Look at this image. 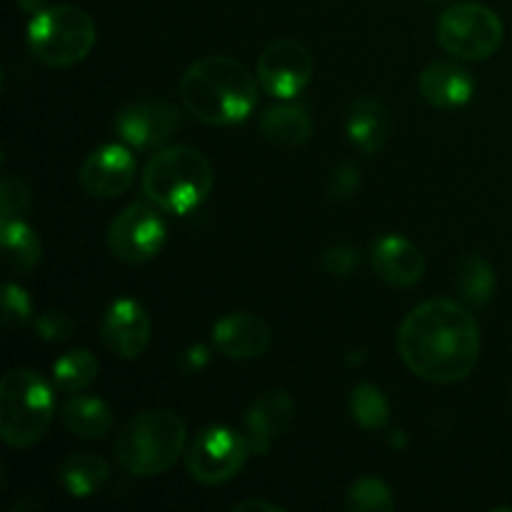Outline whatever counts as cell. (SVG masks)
<instances>
[{"label": "cell", "instance_id": "1", "mask_svg": "<svg viewBox=\"0 0 512 512\" xmlns=\"http://www.w3.org/2000/svg\"><path fill=\"white\" fill-rule=\"evenodd\" d=\"M405 368L420 380L453 385L480 360V325L470 310L448 298H430L405 315L398 330Z\"/></svg>", "mask_w": 512, "mask_h": 512}, {"label": "cell", "instance_id": "2", "mask_svg": "<svg viewBox=\"0 0 512 512\" xmlns=\"http://www.w3.org/2000/svg\"><path fill=\"white\" fill-rule=\"evenodd\" d=\"M180 100L193 118L215 128L248 120L260 100L258 75L228 55H205L180 78Z\"/></svg>", "mask_w": 512, "mask_h": 512}, {"label": "cell", "instance_id": "3", "mask_svg": "<svg viewBox=\"0 0 512 512\" xmlns=\"http://www.w3.org/2000/svg\"><path fill=\"white\" fill-rule=\"evenodd\" d=\"M188 428L170 408H150L135 413L120 428L115 440V460L135 478H155L173 468L185 453Z\"/></svg>", "mask_w": 512, "mask_h": 512}, {"label": "cell", "instance_id": "4", "mask_svg": "<svg viewBox=\"0 0 512 512\" xmlns=\"http://www.w3.org/2000/svg\"><path fill=\"white\" fill-rule=\"evenodd\" d=\"M213 185V165L190 145L160 148L143 168L145 198L170 215L193 213L208 200Z\"/></svg>", "mask_w": 512, "mask_h": 512}, {"label": "cell", "instance_id": "5", "mask_svg": "<svg viewBox=\"0 0 512 512\" xmlns=\"http://www.w3.org/2000/svg\"><path fill=\"white\" fill-rule=\"evenodd\" d=\"M55 418V393L43 375L15 368L0 380V438L8 448L25 450L45 438Z\"/></svg>", "mask_w": 512, "mask_h": 512}, {"label": "cell", "instance_id": "6", "mask_svg": "<svg viewBox=\"0 0 512 512\" xmlns=\"http://www.w3.org/2000/svg\"><path fill=\"white\" fill-rule=\"evenodd\" d=\"M98 40L95 20L78 5H53L33 15L28 48L48 68H70L90 55Z\"/></svg>", "mask_w": 512, "mask_h": 512}, {"label": "cell", "instance_id": "7", "mask_svg": "<svg viewBox=\"0 0 512 512\" xmlns=\"http://www.w3.org/2000/svg\"><path fill=\"white\" fill-rule=\"evenodd\" d=\"M438 43L460 60H485L503 45L505 28L495 10L483 3H455L438 18Z\"/></svg>", "mask_w": 512, "mask_h": 512}, {"label": "cell", "instance_id": "8", "mask_svg": "<svg viewBox=\"0 0 512 512\" xmlns=\"http://www.w3.org/2000/svg\"><path fill=\"white\" fill-rule=\"evenodd\" d=\"M248 440L233 428L210 425L200 430L185 453V468L200 485H223L233 480L248 463Z\"/></svg>", "mask_w": 512, "mask_h": 512}, {"label": "cell", "instance_id": "9", "mask_svg": "<svg viewBox=\"0 0 512 512\" xmlns=\"http://www.w3.org/2000/svg\"><path fill=\"white\" fill-rule=\"evenodd\" d=\"M153 203H130L110 223L105 243L118 263L143 265L153 260L165 245V220Z\"/></svg>", "mask_w": 512, "mask_h": 512}, {"label": "cell", "instance_id": "10", "mask_svg": "<svg viewBox=\"0 0 512 512\" xmlns=\"http://www.w3.org/2000/svg\"><path fill=\"white\" fill-rule=\"evenodd\" d=\"M120 143L133 150H160L180 133L183 115L168 100H130L113 120Z\"/></svg>", "mask_w": 512, "mask_h": 512}, {"label": "cell", "instance_id": "11", "mask_svg": "<svg viewBox=\"0 0 512 512\" xmlns=\"http://www.w3.org/2000/svg\"><path fill=\"white\" fill-rule=\"evenodd\" d=\"M313 70L315 58L308 45L293 38H280L260 53L255 75H258L260 88L268 95L293 100L308 88Z\"/></svg>", "mask_w": 512, "mask_h": 512}, {"label": "cell", "instance_id": "12", "mask_svg": "<svg viewBox=\"0 0 512 512\" xmlns=\"http://www.w3.org/2000/svg\"><path fill=\"white\" fill-rule=\"evenodd\" d=\"M138 178V160L125 143H105L80 165V188L93 198H120Z\"/></svg>", "mask_w": 512, "mask_h": 512}, {"label": "cell", "instance_id": "13", "mask_svg": "<svg viewBox=\"0 0 512 512\" xmlns=\"http://www.w3.org/2000/svg\"><path fill=\"white\" fill-rule=\"evenodd\" d=\"M153 335L148 313L133 298H118L103 315L100 340L113 355L123 360H135L145 353Z\"/></svg>", "mask_w": 512, "mask_h": 512}, {"label": "cell", "instance_id": "14", "mask_svg": "<svg viewBox=\"0 0 512 512\" xmlns=\"http://www.w3.org/2000/svg\"><path fill=\"white\" fill-rule=\"evenodd\" d=\"M295 420V400L285 390L260 395L245 413V440L253 455H268L275 438L288 433Z\"/></svg>", "mask_w": 512, "mask_h": 512}, {"label": "cell", "instance_id": "15", "mask_svg": "<svg viewBox=\"0 0 512 512\" xmlns=\"http://www.w3.org/2000/svg\"><path fill=\"white\" fill-rule=\"evenodd\" d=\"M213 343L225 358L253 360L270 350V325L255 313H230L213 325Z\"/></svg>", "mask_w": 512, "mask_h": 512}, {"label": "cell", "instance_id": "16", "mask_svg": "<svg viewBox=\"0 0 512 512\" xmlns=\"http://www.w3.org/2000/svg\"><path fill=\"white\" fill-rule=\"evenodd\" d=\"M370 263L375 275L390 288H413L423 280L425 258L418 245L403 235H383L373 243Z\"/></svg>", "mask_w": 512, "mask_h": 512}, {"label": "cell", "instance_id": "17", "mask_svg": "<svg viewBox=\"0 0 512 512\" xmlns=\"http://www.w3.org/2000/svg\"><path fill=\"white\" fill-rule=\"evenodd\" d=\"M420 95L428 105L440 110L463 108L475 95V78L468 68L448 60H435L425 65L418 80Z\"/></svg>", "mask_w": 512, "mask_h": 512}, {"label": "cell", "instance_id": "18", "mask_svg": "<svg viewBox=\"0 0 512 512\" xmlns=\"http://www.w3.org/2000/svg\"><path fill=\"white\" fill-rule=\"evenodd\" d=\"M258 128L268 143L278 148L293 150L308 143L313 138V115L300 103H275L263 108L258 120Z\"/></svg>", "mask_w": 512, "mask_h": 512}, {"label": "cell", "instance_id": "19", "mask_svg": "<svg viewBox=\"0 0 512 512\" xmlns=\"http://www.w3.org/2000/svg\"><path fill=\"white\" fill-rule=\"evenodd\" d=\"M345 133L350 143L363 153H378L390 138V115L385 105L375 98L353 100L345 118Z\"/></svg>", "mask_w": 512, "mask_h": 512}, {"label": "cell", "instance_id": "20", "mask_svg": "<svg viewBox=\"0 0 512 512\" xmlns=\"http://www.w3.org/2000/svg\"><path fill=\"white\" fill-rule=\"evenodd\" d=\"M65 428L80 440H100L113 428V410L95 395H73L60 410Z\"/></svg>", "mask_w": 512, "mask_h": 512}, {"label": "cell", "instance_id": "21", "mask_svg": "<svg viewBox=\"0 0 512 512\" xmlns=\"http://www.w3.org/2000/svg\"><path fill=\"white\" fill-rule=\"evenodd\" d=\"M0 243H3L5 265L15 275L33 273L43 258V240L23 218L0 223Z\"/></svg>", "mask_w": 512, "mask_h": 512}, {"label": "cell", "instance_id": "22", "mask_svg": "<svg viewBox=\"0 0 512 512\" xmlns=\"http://www.w3.org/2000/svg\"><path fill=\"white\" fill-rule=\"evenodd\" d=\"M110 478V465L93 453H75L58 468V483L70 498H90L100 493Z\"/></svg>", "mask_w": 512, "mask_h": 512}, {"label": "cell", "instance_id": "23", "mask_svg": "<svg viewBox=\"0 0 512 512\" xmlns=\"http://www.w3.org/2000/svg\"><path fill=\"white\" fill-rule=\"evenodd\" d=\"M455 288L470 308H485L498 288L493 265L483 255H465L455 273Z\"/></svg>", "mask_w": 512, "mask_h": 512}, {"label": "cell", "instance_id": "24", "mask_svg": "<svg viewBox=\"0 0 512 512\" xmlns=\"http://www.w3.org/2000/svg\"><path fill=\"white\" fill-rule=\"evenodd\" d=\"M100 363L88 348H75L53 363V383L63 393H83L98 380Z\"/></svg>", "mask_w": 512, "mask_h": 512}, {"label": "cell", "instance_id": "25", "mask_svg": "<svg viewBox=\"0 0 512 512\" xmlns=\"http://www.w3.org/2000/svg\"><path fill=\"white\" fill-rule=\"evenodd\" d=\"M350 415H353L355 425L363 430L385 428L390 420L388 398L373 383L355 385L353 393H350Z\"/></svg>", "mask_w": 512, "mask_h": 512}, {"label": "cell", "instance_id": "26", "mask_svg": "<svg viewBox=\"0 0 512 512\" xmlns=\"http://www.w3.org/2000/svg\"><path fill=\"white\" fill-rule=\"evenodd\" d=\"M350 512H393L395 495L380 478H358L345 493Z\"/></svg>", "mask_w": 512, "mask_h": 512}, {"label": "cell", "instance_id": "27", "mask_svg": "<svg viewBox=\"0 0 512 512\" xmlns=\"http://www.w3.org/2000/svg\"><path fill=\"white\" fill-rule=\"evenodd\" d=\"M33 205V190L20 175H3L0 183V208H3V220L23 218Z\"/></svg>", "mask_w": 512, "mask_h": 512}, {"label": "cell", "instance_id": "28", "mask_svg": "<svg viewBox=\"0 0 512 512\" xmlns=\"http://www.w3.org/2000/svg\"><path fill=\"white\" fill-rule=\"evenodd\" d=\"M0 318L8 330H20L33 320V303H30L28 293L13 280L3 285V315Z\"/></svg>", "mask_w": 512, "mask_h": 512}, {"label": "cell", "instance_id": "29", "mask_svg": "<svg viewBox=\"0 0 512 512\" xmlns=\"http://www.w3.org/2000/svg\"><path fill=\"white\" fill-rule=\"evenodd\" d=\"M73 333V318L63 310H45L35 318V335L45 343H65L68 338H73Z\"/></svg>", "mask_w": 512, "mask_h": 512}, {"label": "cell", "instance_id": "30", "mask_svg": "<svg viewBox=\"0 0 512 512\" xmlns=\"http://www.w3.org/2000/svg\"><path fill=\"white\" fill-rule=\"evenodd\" d=\"M360 263V253L348 243L330 245L323 255V270L333 278H348L355 273Z\"/></svg>", "mask_w": 512, "mask_h": 512}, {"label": "cell", "instance_id": "31", "mask_svg": "<svg viewBox=\"0 0 512 512\" xmlns=\"http://www.w3.org/2000/svg\"><path fill=\"white\" fill-rule=\"evenodd\" d=\"M360 185H363V175H360L358 165L340 163L338 168L333 170V175H330L328 193L333 200H348L358 193Z\"/></svg>", "mask_w": 512, "mask_h": 512}, {"label": "cell", "instance_id": "32", "mask_svg": "<svg viewBox=\"0 0 512 512\" xmlns=\"http://www.w3.org/2000/svg\"><path fill=\"white\" fill-rule=\"evenodd\" d=\"M235 512H245V510H268V512H283V508L275 503H268V500H245V503H238L233 508Z\"/></svg>", "mask_w": 512, "mask_h": 512}, {"label": "cell", "instance_id": "33", "mask_svg": "<svg viewBox=\"0 0 512 512\" xmlns=\"http://www.w3.org/2000/svg\"><path fill=\"white\" fill-rule=\"evenodd\" d=\"M18 3V8L23 10V13H30V15H38L40 10L48 8V0H15Z\"/></svg>", "mask_w": 512, "mask_h": 512}]
</instances>
